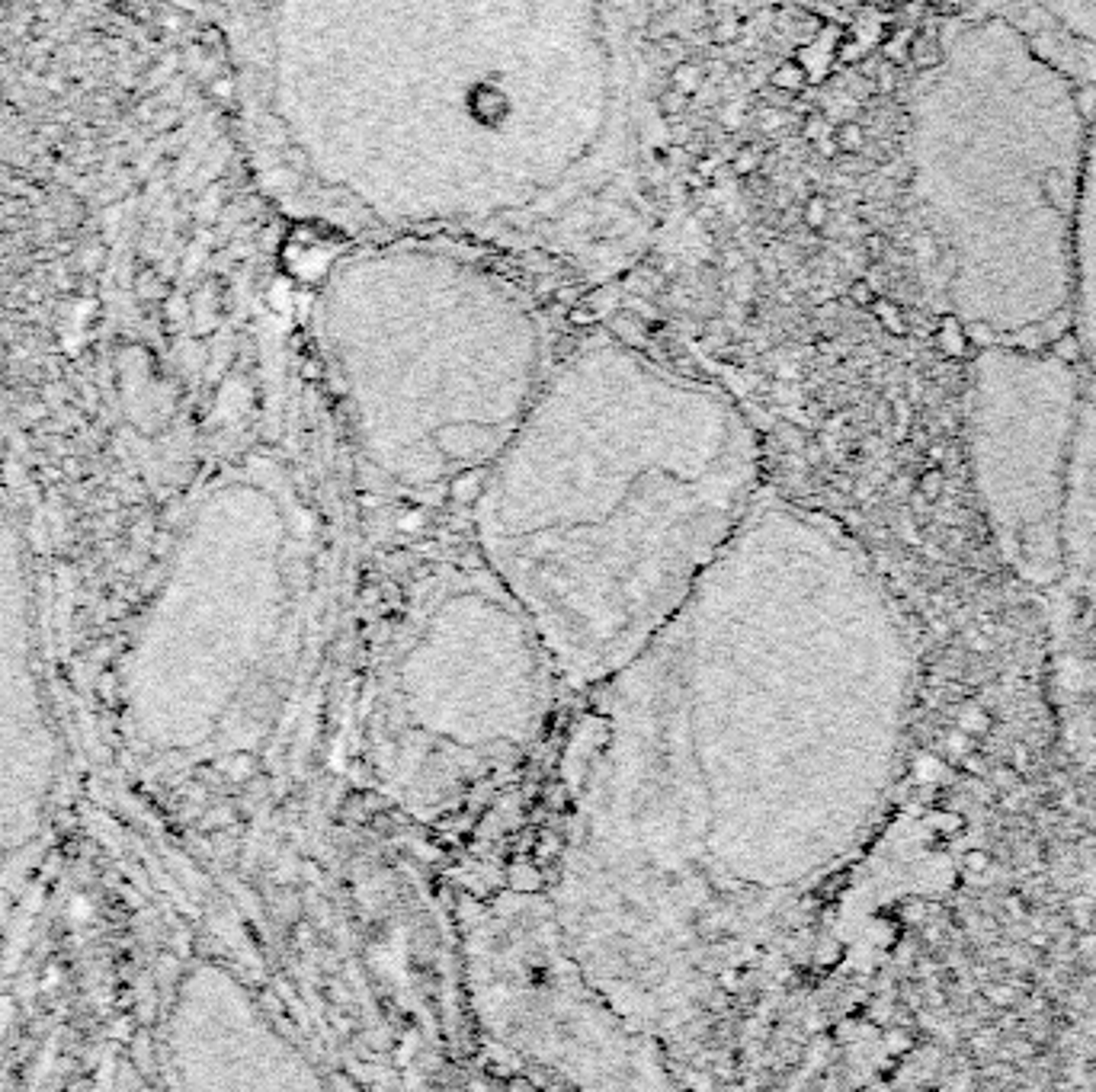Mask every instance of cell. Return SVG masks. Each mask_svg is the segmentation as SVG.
<instances>
[{"instance_id": "cell-3", "label": "cell", "mask_w": 1096, "mask_h": 1092, "mask_svg": "<svg viewBox=\"0 0 1096 1092\" xmlns=\"http://www.w3.org/2000/svg\"><path fill=\"white\" fill-rule=\"evenodd\" d=\"M561 683L523 605L484 567L414 583L372 650L365 763L401 811H462L529 753Z\"/></svg>"}, {"instance_id": "cell-2", "label": "cell", "mask_w": 1096, "mask_h": 1092, "mask_svg": "<svg viewBox=\"0 0 1096 1092\" xmlns=\"http://www.w3.org/2000/svg\"><path fill=\"white\" fill-rule=\"evenodd\" d=\"M756 484L754 443L696 404H568L484 471L474 548L561 683L587 689L683 609L754 513Z\"/></svg>"}, {"instance_id": "cell-6", "label": "cell", "mask_w": 1096, "mask_h": 1092, "mask_svg": "<svg viewBox=\"0 0 1096 1092\" xmlns=\"http://www.w3.org/2000/svg\"><path fill=\"white\" fill-rule=\"evenodd\" d=\"M808 68L801 61H782L779 68L773 71L770 75V87L773 90H779V94H789V97H796V94H801V90L808 87Z\"/></svg>"}, {"instance_id": "cell-12", "label": "cell", "mask_w": 1096, "mask_h": 1092, "mask_svg": "<svg viewBox=\"0 0 1096 1092\" xmlns=\"http://www.w3.org/2000/svg\"><path fill=\"white\" fill-rule=\"evenodd\" d=\"M741 30H744V20L741 16H721V20L712 26V42L715 45H728V42H737L741 39Z\"/></svg>"}, {"instance_id": "cell-18", "label": "cell", "mask_w": 1096, "mask_h": 1092, "mask_svg": "<svg viewBox=\"0 0 1096 1092\" xmlns=\"http://www.w3.org/2000/svg\"><path fill=\"white\" fill-rule=\"evenodd\" d=\"M1055 356L1062 362H1077L1081 360V339H1077L1074 334H1062L1055 339Z\"/></svg>"}, {"instance_id": "cell-21", "label": "cell", "mask_w": 1096, "mask_h": 1092, "mask_svg": "<svg viewBox=\"0 0 1096 1092\" xmlns=\"http://www.w3.org/2000/svg\"><path fill=\"white\" fill-rule=\"evenodd\" d=\"M1077 106H1081V116L1084 119H1093L1096 116V90L1090 87V90H1081V94H1077Z\"/></svg>"}, {"instance_id": "cell-13", "label": "cell", "mask_w": 1096, "mask_h": 1092, "mask_svg": "<svg viewBox=\"0 0 1096 1092\" xmlns=\"http://www.w3.org/2000/svg\"><path fill=\"white\" fill-rule=\"evenodd\" d=\"M830 132H834V125H830V119L824 113H808L805 119H801V139L811 142V144L821 142Z\"/></svg>"}, {"instance_id": "cell-5", "label": "cell", "mask_w": 1096, "mask_h": 1092, "mask_svg": "<svg viewBox=\"0 0 1096 1092\" xmlns=\"http://www.w3.org/2000/svg\"><path fill=\"white\" fill-rule=\"evenodd\" d=\"M908 61L913 68L920 71H930L936 68L939 61H943V42H939L936 33H913L910 35V49H908Z\"/></svg>"}, {"instance_id": "cell-14", "label": "cell", "mask_w": 1096, "mask_h": 1092, "mask_svg": "<svg viewBox=\"0 0 1096 1092\" xmlns=\"http://www.w3.org/2000/svg\"><path fill=\"white\" fill-rule=\"evenodd\" d=\"M939 343L949 346V350H955V353L968 343V339H965V327L958 324L953 315L943 317V324H939Z\"/></svg>"}, {"instance_id": "cell-1", "label": "cell", "mask_w": 1096, "mask_h": 1092, "mask_svg": "<svg viewBox=\"0 0 1096 1092\" xmlns=\"http://www.w3.org/2000/svg\"><path fill=\"white\" fill-rule=\"evenodd\" d=\"M600 686L548 901L593 987L667 1054L731 1013L872 830L904 753L910 641L837 529L756 500Z\"/></svg>"}, {"instance_id": "cell-17", "label": "cell", "mask_w": 1096, "mask_h": 1092, "mask_svg": "<svg viewBox=\"0 0 1096 1092\" xmlns=\"http://www.w3.org/2000/svg\"><path fill=\"white\" fill-rule=\"evenodd\" d=\"M898 75H901V64H891V61L882 58L879 75L872 77L875 90H879V94H894V87H898Z\"/></svg>"}, {"instance_id": "cell-8", "label": "cell", "mask_w": 1096, "mask_h": 1092, "mask_svg": "<svg viewBox=\"0 0 1096 1092\" xmlns=\"http://www.w3.org/2000/svg\"><path fill=\"white\" fill-rule=\"evenodd\" d=\"M702 80H706V75H702V68H699L696 61H677V64H673V71H670V87H673V90H680V94L692 97V94H696V90L702 87Z\"/></svg>"}, {"instance_id": "cell-23", "label": "cell", "mask_w": 1096, "mask_h": 1092, "mask_svg": "<svg viewBox=\"0 0 1096 1092\" xmlns=\"http://www.w3.org/2000/svg\"><path fill=\"white\" fill-rule=\"evenodd\" d=\"M593 320H597V315H593V308H587V305H574V308H571V324L587 327V324H593Z\"/></svg>"}, {"instance_id": "cell-10", "label": "cell", "mask_w": 1096, "mask_h": 1092, "mask_svg": "<svg viewBox=\"0 0 1096 1092\" xmlns=\"http://www.w3.org/2000/svg\"><path fill=\"white\" fill-rule=\"evenodd\" d=\"M872 311H875V317L882 320L885 327L891 330V334H908V324H904V311L894 305V301H888V298H875L872 305H869Z\"/></svg>"}, {"instance_id": "cell-4", "label": "cell", "mask_w": 1096, "mask_h": 1092, "mask_svg": "<svg viewBox=\"0 0 1096 1092\" xmlns=\"http://www.w3.org/2000/svg\"><path fill=\"white\" fill-rule=\"evenodd\" d=\"M484 1029L526 1070L574 1086H670L667 1054L593 987L545 897L484 906L469 939Z\"/></svg>"}, {"instance_id": "cell-16", "label": "cell", "mask_w": 1096, "mask_h": 1092, "mask_svg": "<svg viewBox=\"0 0 1096 1092\" xmlns=\"http://www.w3.org/2000/svg\"><path fill=\"white\" fill-rule=\"evenodd\" d=\"M657 106H661L664 116H683V113H687V106H690V97L670 87V90H664V94L657 97Z\"/></svg>"}, {"instance_id": "cell-15", "label": "cell", "mask_w": 1096, "mask_h": 1092, "mask_svg": "<svg viewBox=\"0 0 1096 1092\" xmlns=\"http://www.w3.org/2000/svg\"><path fill=\"white\" fill-rule=\"evenodd\" d=\"M965 339L972 346H978V350H988V346L997 343V334H994V327L984 324V320H972V324L965 327Z\"/></svg>"}, {"instance_id": "cell-11", "label": "cell", "mask_w": 1096, "mask_h": 1092, "mask_svg": "<svg viewBox=\"0 0 1096 1092\" xmlns=\"http://www.w3.org/2000/svg\"><path fill=\"white\" fill-rule=\"evenodd\" d=\"M760 164H763L760 148H754V144H741L734 158H731V170H734L737 177H754V173L760 170Z\"/></svg>"}, {"instance_id": "cell-24", "label": "cell", "mask_w": 1096, "mask_h": 1092, "mask_svg": "<svg viewBox=\"0 0 1096 1092\" xmlns=\"http://www.w3.org/2000/svg\"><path fill=\"white\" fill-rule=\"evenodd\" d=\"M721 266H725L728 273H737L744 266V253L741 251H728L725 253V263H721Z\"/></svg>"}, {"instance_id": "cell-20", "label": "cell", "mask_w": 1096, "mask_h": 1092, "mask_svg": "<svg viewBox=\"0 0 1096 1092\" xmlns=\"http://www.w3.org/2000/svg\"><path fill=\"white\" fill-rule=\"evenodd\" d=\"M782 122H785V116L776 106H766L763 113H760V132H776V128H779Z\"/></svg>"}, {"instance_id": "cell-22", "label": "cell", "mask_w": 1096, "mask_h": 1092, "mask_svg": "<svg viewBox=\"0 0 1096 1092\" xmlns=\"http://www.w3.org/2000/svg\"><path fill=\"white\" fill-rule=\"evenodd\" d=\"M744 116H747V109L741 106V103H731V109H721V122H725L728 128H737L744 122Z\"/></svg>"}, {"instance_id": "cell-26", "label": "cell", "mask_w": 1096, "mask_h": 1092, "mask_svg": "<svg viewBox=\"0 0 1096 1092\" xmlns=\"http://www.w3.org/2000/svg\"><path fill=\"white\" fill-rule=\"evenodd\" d=\"M885 7H894V11H901L904 4H910V0H882Z\"/></svg>"}, {"instance_id": "cell-9", "label": "cell", "mask_w": 1096, "mask_h": 1092, "mask_svg": "<svg viewBox=\"0 0 1096 1092\" xmlns=\"http://www.w3.org/2000/svg\"><path fill=\"white\" fill-rule=\"evenodd\" d=\"M801 222H805L811 231H821L830 222V199L815 192V196L805 199V208H801Z\"/></svg>"}, {"instance_id": "cell-25", "label": "cell", "mask_w": 1096, "mask_h": 1092, "mask_svg": "<svg viewBox=\"0 0 1096 1092\" xmlns=\"http://www.w3.org/2000/svg\"><path fill=\"white\" fill-rule=\"evenodd\" d=\"M866 247H869V253H872V256H879V253L885 251V241H882L879 234H869V241H866Z\"/></svg>"}, {"instance_id": "cell-7", "label": "cell", "mask_w": 1096, "mask_h": 1092, "mask_svg": "<svg viewBox=\"0 0 1096 1092\" xmlns=\"http://www.w3.org/2000/svg\"><path fill=\"white\" fill-rule=\"evenodd\" d=\"M834 142L840 154H860L866 148V128L856 119H844L840 125H834Z\"/></svg>"}, {"instance_id": "cell-19", "label": "cell", "mask_w": 1096, "mask_h": 1092, "mask_svg": "<svg viewBox=\"0 0 1096 1092\" xmlns=\"http://www.w3.org/2000/svg\"><path fill=\"white\" fill-rule=\"evenodd\" d=\"M849 298L856 301V305L869 308L875 298H879V292H875L872 279H853V286H849Z\"/></svg>"}]
</instances>
